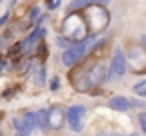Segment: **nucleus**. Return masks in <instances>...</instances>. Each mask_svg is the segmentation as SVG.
Here are the masks:
<instances>
[{"label": "nucleus", "instance_id": "obj_6", "mask_svg": "<svg viewBox=\"0 0 146 136\" xmlns=\"http://www.w3.org/2000/svg\"><path fill=\"white\" fill-rule=\"evenodd\" d=\"M46 122H48V130H60L64 126V108L60 104L46 108Z\"/></svg>", "mask_w": 146, "mask_h": 136}, {"label": "nucleus", "instance_id": "obj_14", "mask_svg": "<svg viewBox=\"0 0 146 136\" xmlns=\"http://www.w3.org/2000/svg\"><path fill=\"white\" fill-rule=\"evenodd\" d=\"M100 136H118V134H100Z\"/></svg>", "mask_w": 146, "mask_h": 136}, {"label": "nucleus", "instance_id": "obj_15", "mask_svg": "<svg viewBox=\"0 0 146 136\" xmlns=\"http://www.w3.org/2000/svg\"><path fill=\"white\" fill-rule=\"evenodd\" d=\"M16 136H22V134H18V132H16Z\"/></svg>", "mask_w": 146, "mask_h": 136}, {"label": "nucleus", "instance_id": "obj_5", "mask_svg": "<svg viewBox=\"0 0 146 136\" xmlns=\"http://www.w3.org/2000/svg\"><path fill=\"white\" fill-rule=\"evenodd\" d=\"M84 120H86V106L84 104H70L64 108V122L72 132H82L84 130Z\"/></svg>", "mask_w": 146, "mask_h": 136}, {"label": "nucleus", "instance_id": "obj_3", "mask_svg": "<svg viewBox=\"0 0 146 136\" xmlns=\"http://www.w3.org/2000/svg\"><path fill=\"white\" fill-rule=\"evenodd\" d=\"M80 80H82V82L74 84V88H76V90L86 92V90H90V88L98 86L100 82H104V80H106V68H104V64H92L88 70H84V72H82Z\"/></svg>", "mask_w": 146, "mask_h": 136}, {"label": "nucleus", "instance_id": "obj_7", "mask_svg": "<svg viewBox=\"0 0 146 136\" xmlns=\"http://www.w3.org/2000/svg\"><path fill=\"white\" fill-rule=\"evenodd\" d=\"M108 108L114 110V112H128V110L132 108V102H130L126 96L116 94V96H112V98L108 100Z\"/></svg>", "mask_w": 146, "mask_h": 136}, {"label": "nucleus", "instance_id": "obj_11", "mask_svg": "<svg viewBox=\"0 0 146 136\" xmlns=\"http://www.w3.org/2000/svg\"><path fill=\"white\" fill-rule=\"evenodd\" d=\"M140 130H146V116H144V112H140Z\"/></svg>", "mask_w": 146, "mask_h": 136}, {"label": "nucleus", "instance_id": "obj_8", "mask_svg": "<svg viewBox=\"0 0 146 136\" xmlns=\"http://www.w3.org/2000/svg\"><path fill=\"white\" fill-rule=\"evenodd\" d=\"M86 4H102V6H108L110 0H74V2L70 4V10H80Z\"/></svg>", "mask_w": 146, "mask_h": 136}, {"label": "nucleus", "instance_id": "obj_13", "mask_svg": "<svg viewBox=\"0 0 146 136\" xmlns=\"http://www.w3.org/2000/svg\"><path fill=\"white\" fill-rule=\"evenodd\" d=\"M4 46H6V38L0 36V48H4Z\"/></svg>", "mask_w": 146, "mask_h": 136}, {"label": "nucleus", "instance_id": "obj_9", "mask_svg": "<svg viewBox=\"0 0 146 136\" xmlns=\"http://www.w3.org/2000/svg\"><path fill=\"white\" fill-rule=\"evenodd\" d=\"M134 92H136L140 98H144V96H146V80H140V82L134 86Z\"/></svg>", "mask_w": 146, "mask_h": 136}, {"label": "nucleus", "instance_id": "obj_12", "mask_svg": "<svg viewBox=\"0 0 146 136\" xmlns=\"http://www.w3.org/2000/svg\"><path fill=\"white\" fill-rule=\"evenodd\" d=\"M60 6V0H52V2H48V8L50 10H54V8H58Z\"/></svg>", "mask_w": 146, "mask_h": 136}, {"label": "nucleus", "instance_id": "obj_16", "mask_svg": "<svg viewBox=\"0 0 146 136\" xmlns=\"http://www.w3.org/2000/svg\"><path fill=\"white\" fill-rule=\"evenodd\" d=\"M0 136H2V134H0Z\"/></svg>", "mask_w": 146, "mask_h": 136}, {"label": "nucleus", "instance_id": "obj_10", "mask_svg": "<svg viewBox=\"0 0 146 136\" xmlns=\"http://www.w3.org/2000/svg\"><path fill=\"white\" fill-rule=\"evenodd\" d=\"M58 86H60V78H58V76H54V78H52V82H50V88H52V90H56Z\"/></svg>", "mask_w": 146, "mask_h": 136}, {"label": "nucleus", "instance_id": "obj_1", "mask_svg": "<svg viewBox=\"0 0 146 136\" xmlns=\"http://www.w3.org/2000/svg\"><path fill=\"white\" fill-rule=\"evenodd\" d=\"M94 42H96V36H86L84 40L70 44L68 48L62 50V54H60V62H62L66 68H72V66L78 64L88 52L94 50Z\"/></svg>", "mask_w": 146, "mask_h": 136}, {"label": "nucleus", "instance_id": "obj_4", "mask_svg": "<svg viewBox=\"0 0 146 136\" xmlns=\"http://www.w3.org/2000/svg\"><path fill=\"white\" fill-rule=\"evenodd\" d=\"M126 72H128V56L120 46H116L112 56H110V64H108V70H106V80L122 78Z\"/></svg>", "mask_w": 146, "mask_h": 136}, {"label": "nucleus", "instance_id": "obj_2", "mask_svg": "<svg viewBox=\"0 0 146 136\" xmlns=\"http://www.w3.org/2000/svg\"><path fill=\"white\" fill-rule=\"evenodd\" d=\"M62 36L66 40H70L72 44L84 40L86 36H90L88 30H86V24H84V18H82L80 10H72L64 18V22H62Z\"/></svg>", "mask_w": 146, "mask_h": 136}]
</instances>
